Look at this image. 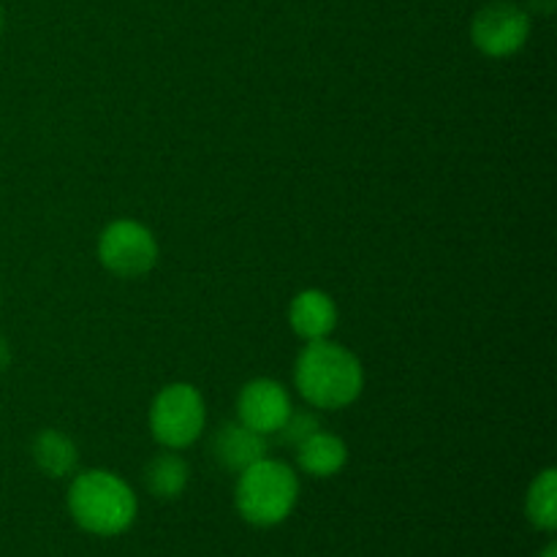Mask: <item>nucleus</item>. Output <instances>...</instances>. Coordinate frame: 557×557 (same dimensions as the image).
<instances>
[{"instance_id": "1", "label": "nucleus", "mask_w": 557, "mask_h": 557, "mask_svg": "<svg viewBox=\"0 0 557 557\" xmlns=\"http://www.w3.org/2000/svg\"><path fill=\"white\" fill-rule=\"evenodd\" d=\"M294 384L310 408L337 411L362 395L364 370L357 354L332 341H310L299 351Z\"/></svg>"}, {"instance_id": "2", "label": "nucleus", "mask_w": 557, "mask_h": 557, "mask_svg": "<svg viewBox=\"0 0 557 557\" xmlns=\"http://www.w3.org/2000/svg\"><path fill=\"white\" fill-rule=\"evenodd\" d=\"M136 495L128 482L112 471H85L69 487V515L92 536L112 539L128 531L136 520Z\"/></svg>"}, {"instance_id": "3", "label": "nucleus", "mask_w": 557, "mask_h": 557, "mask_svg": "<svg viewBox=\"0 0 557 557\" xmlns=\"http://www.w3.org/2000/svg\"><path fill=\"white\" fill-rule=\"evenodd\" d=\"M237 476L234 506L248 525L275 528L292 517L299 500V479L292 466L264 457Z\"/></svg>"}, {"instance_id": "4", "label": "nucleus", "mask_w": 557, "mask_h": 557, "mask_svg": "<svg viewBox=\"0 0 557 557\" xmlns=\"http://www.w3.org/2000/svg\"><path fill=\"white\" fill-rule=\"evenodd\" d=\"M205 397L194 384H169L156 395L150 406L152 438L163 449H185L205 433Z\"/></svg>"}, {"instance_id": "5", "label": "nucleus", "mask_w": 557, "mask_h": 557, "mask_svg": "<svg viewBox=\"0 0 557 557\" xmlns=\"http://www.w3.org/2000/svg\"><path fill=\"white\" fill-rule=\"evenodd\" d=\"M98 259L112 275L134 281V277H145L156 267L158 243L145 223L120 218L101 232Z\"/></svg>"}, {"instance_id": "6", "label": "nucleus", "mask_w": 557, "mask_h": 557, "mask_svg": "<svg viewBox=\"0 0 557 557\" xmlns=\"http://www.w3.org/2000/svg\"><path fill=\"white\" fill-rule=\"evenodd\" d=\"M531 36V14L515 0H493L482 5L471 22V38L487 58H509L520 52Z\"/></svg>"}, {"instance_id": "7", "label": "nucleus", "mask_w": 557, "mask_h": 557, "mask_svg": "<svg viewBox=\"0 0 557 557\" xmlns=\"http://www.w3.org/2000/svg\"><path fill=\"white\" fill-rule=\"evenodd\" d=\"M292 395L281 381L253 379L239 389L237 417L250 430L261 435H272L283 428L292 413Z\"/></svg>"}, {"instance_id": "8", "label": "nucleus", "mask_w": 557, "mask_h": 557, "mask_svg": "<svg viewBox=\"0 0 557 557\" xmlns=\"http://www.w3.org/2000/svg\"><path fill=\"white\" fill-rule=\"evenodd\" d=\"M212 455L221 462V468L239 473L253 466V462L264 460L267 435L256 433V430H250L239 419L237 422H226L212 435Z\"/></svg>"}, {"instance_id": "9", "label": "nucleus", "mask_w": 557, "mask_h": 557, "mask_svg": "<svg viewBox=\"0 0 557 557\" xmlns=\"http://www.w3.org/2000/svg\"><path fill=\"white\" fill-rule=\"evenodd\" d=\"M288 324L305 341H324L337 326V305L321 288H305L288 305Z\"/></svg>"}, {"instance_id": "10", "label": "nucleus", "mask_w": 557, "mask_h": 557, "mask_svg": "<svg viewBox=\"0 0 557 557\" xmlns=\"http://www.w3.org/2000/svg\"><path fill=\"white\" fill-rule=\"evenodd\" d=\"M348 462V446L341 435L319 430L297 446V466L308 476L330 479L341 473Z\"/></svg>"}, {"instance_id": "11", "label": "nucleus", "mask_w": 557, "mask_h": 557, "mask_svg": "<svg viewBox=\"0 0 557 557\" xmlns=\"http://www.w3.org/2000/svg\"><path fill=\"white\" fill-rule=\"evenodd\" d=\"M190 482V468L185 457L174 449H163L147 462L145 468V487L150 490L152 498L174 500L185 493Z\"/></svg>"}, {"instance_id": "12", "label": "nucleus", "mask_w": 557, "mask_h": 557, "mask_svg": "<svg viewBox=\"0 0 557 557\" xmlns=\"http://www.w3.org/2000/svg\"><path fill=\"white\" fill-rule=\"evenodd\" d=\"M33 460L49 479H63L74 473L76 466H79V449H76V444L69 435L54 428H47L33 438Z\"/></svg>"}, {"instance_id": "13", "label": "nucleus", "mask_w": 557, "mask_h": 557, "mask_svg": "<svg viewBox=\"0 0 557 557\" xmlns=\"http://www.w3.org/2000/svg\"><path fill=\"white\" fill-rule=\"evenodd\" d=\"M525 515L536 531L553 533L557 528V473L555 468H544L531 482L525 495Z\"/></svg>"}, {"instance_id": "14", "label": "nucleus", "mask_w": 557, "mask_h": 557, "mask_svg": "<svg viewBox=\"0 0 557 557\" xmlns=\"http://www.w3.org/2000/svg\"><path fill=\"white\" fill-rule=\"evenodd\" d=\"M319 430H321L319 413L310 411V408H299V411H294L292 408V413H288V419L283 422V428L277 430V435H281V444L294 446V449H297L305 438H310V435L319 433Z\"/></svg>"}, {"instance_id": "15", "label": "nucleus", "mask_w": 557, "mask_h": 557, "mask_svg": "<svg viewBox=\"0 0 557 557\" xmlns=\"http://www.w3.org/2000/svg\"><path fill=\"white\" fill-rule=\"evenodd\" d=\"M11 364V346L3 335H0V373H5Z\"/></svg>"}, {"instance_id": "16", "label": "nucleus", "mask_w": 557, "mask_h": 557, "mask_svg": "<svg viewBox=\"0 0 557 557\" xmlns=\"http://www.w3.org/2000/svg\"><path fill=\"white\" fill-rule=\"evenodd\" d=\"M539 557H557V544H555V542H549L547 547L542 549V555H539Z\"/></svg>"}, {"instance_id": "17", "label": "nucleus", "mask_w": 557, "mask_h": 557, "mask_svg": "<svg viewBox=\"0 0 557 557\" xmlns=\"http://www.w3.org/2000/svg\"><path fill=\"white\" fill-rule=\"evenodd\" d=\"M3 27H5V9L3 3H0V33H3Z\"/></svg>"}]
</instances>
